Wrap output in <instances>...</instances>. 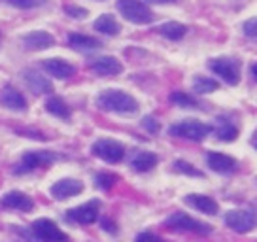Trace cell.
Wrapping results in <instances>:
<instances>
[{
    "label": "cell",
    "mask_w": 257,
    "mask_h": 242,
    "mask_svg": "<svg viewBox=\"0 0 257 242\" xmlns=\"http://www.w3.org/2000/svg\"><path fill=\"white\" fill-rule=\"evenodd\" d=\"M81 191H83V184L76 178H63V180L55 182L49 189V193L53 195L55 199H59V201H66L70 197H76Z\"/></svg>",
    "instance_id": "12"
},
{
    "label": "cell",
    "mask_w": 257,
    "mask_h": 242,
    "mask_svg": "<svg viewBox=\"0 0 257 242\" xmlns=\"http://www.w3.org/2000/svg\"><path fill=\"white\" fill-rule=\"evenodd\" d=\"M115 182H117V176L112 174V172H98L95 176V186L98 187V189H102V191L112 189Z\"/></svg>",
    "instance_id": "28"
},
{
    "label": "cell",
    "mask_w": 257,
    "mask_h": 242,
    "mask_svg": "<svg viewBox=\"0 0 257 242\" xmlns=\"http://www.w3.org/2000/svg\"><path fill=\"white\" fill-rule=\"evenodd\" d=\"M46 110L51 115L59 117V119H70V108H68V104L61 97H49L46 100Z\"/></svg>",
    "instance_id": "25"
},
{
    "label": "cell",
    "mask_w": 257,
    "mask_h": 242,
    "mask_svg": "<svg viewBox=\"0 0 257 242\" xmlns=\"http://www.w3.org/2000/svg\"><path fill=\"white\" fill-rule=\"evenodd\" d=\"M214 133H216L217 140H221V142H233L238 138V127L234 125L233 121L229 119H217V125L214 127Z\"/></svg>",
    "instance_id": "23"
},
{
    "label": "cell",
    "mask_w": 257,
    "mask_h": 242,
    "mask_svg": "<svg viewBox=\"0 0 257 242\" xmlns=\"http://www.w3.org/2000/svg\"><path fill=\"white\" fill-rule=\"evenodd\" d=\"M117 10L127 21L135 25H150L155 19L152 8L142 0H117Z\"/></svg>",
    "instance_id": "3"
},
{
    "label": "cell",
    "mask_w": 257,
    "mask_h": 242,
    "mask_svg": "<svg viewBox=\"0 0 257 242\" xmlns=\"http://www.w3.org/2000/svg\"><path fill=\"white\" fill-rule=\"evenodd\" d=\"M249 74H251L253 81H257V63H253V65L249 66Z\"/></svg>",
    "instance_id": "36"
},
{
    "label": "cell",
    "mask_w": 257,
    "mask_h": 242,
    "mask_svg": "<svg viewBox=\"0 0 257 242\" xmlns=\"http://www.w3.org/2000/svg\"><path fill=\"white\" fill-rule=\"evenodd\" d=\"M165 225L174 229V231H187V233H195V234H210L212 233V225L208 223H202L199 219L187 216L184 212H174L172 216L167 218Z\"/></svg>",
    "instance_id": "7"
},
{
    "label": "cell",
    "mask_w": 257,
    "mask_h": 242,
    "mask_svg": "<svg viewBox=\"0 0 257 242\" xmlns=\"http://www.w3.org/2000/svg\"><path fill=\"white\" fill-rule=\"evenodd\" d=\"M142 127H144L146 131H148V133H157V131H159V121L155 119V117H153V115H146L144 119H142Z\"/></svg>",
    "instance_id": "33"
},
{
    "label": "cell",
    "mask_w": 257,
    "mask_h": 242,
    "mask_svg": "<svg viewBox=\"0 0 257 242\" xmlns=\"http://www.w3.org/2000/svg\"><path fill=\"white\" fill-rule=\"evenodd\" d=\"M157 33L161 34V36H165L167 40H182L185 36V33H187V27H185L184 23H178V21H167V23H163L157 29Z\"/></svg>",
    "instance_id": "24"
},
{
    "label": "cell",
    "mask_w": 257,
    "mask_h": 242,
    "mask_svg": "<svg viewBox=\"0 0 257 242\" xmlns=\"http://www.w3.org/2000/svg\"><path fill=\"white\" fill-rule=\"evenodd\" d=\"M206 165L210 170H214L217 174H233L238 169V161L227 154H219V152H208L206 154Z\"/></svg>",
    "instance_id": "11"
},
{
    "label": "cell",
    "mask_w": 257,
    "mask_h": 242,
    "mask_svg": "<svg viewBox=\"0 0 257 242\" xmlns=\"http://www.w3.org/2000/svg\"><path fill=\"white\" fill-rule=\"evenodd\" d=\"M59 155L49 150H36V152H25L21 155V161L16 167V174H23V172H32V170L40 169V167H48L51 163L57 161Z\"/></svg>",
    "instance_id": "6"
},
{
    "label": "cell",
    "mask_w": 257,
    "mask_h": 242,
    "mask_svg": "<svg viewBox=\"0 0 257 242\" xmlns=\"http://www.w3.org/2000/svg\"><path fill=\"white\" fill-rule=\"evenodd\" d=\"M98 210H100V201H89L81 206L68 210L66 219L72 223H78V225H91L98 219Z\"/></svg>",
    "instance_id": "10"
},
{
    "label": "cell",
    "mask_w": 257,
    "mask_h": 242,
    "mask_svg": "<svg viewBox=\"0 0 257 242\" xmlns=\"http://www.w3.org/2000/svg\"><path fill=\"white\" fill-rule=\"evenodd\" d=\"M174 170H178V172H182V174H185V176H195V178H202L204 176V172H201L199 169H195L191 163L187 161H182V159H178V161H174Z\"/></svg>",
    "instance_id": "29"
},
{
    "label": "cell",
    "mask_w": 257,
    "mask_h": 242,
    "mask_svg": "<svg viewBox=\"0 0 257 242\" xmlns=\"http://www.w3.org/2000/svg\"><path fill=\"white\" fill-rule=\"evenodd\" d=\"M89 68L96 74V76H117L123 72V65L119 59H115L112 55L96 57L89 63Z\"/></svg>",
    "instance_id": "13"
},
{
    "label": "cell",
    "mask_w": 257,
    "mask_h": 242,
    "mask_svg": "<svg viewBox=\"0 0 257 242\" xmlns=\"http://www.w3.org/2000/svg\"><path fill=\"white\" fill-rule=\"evenodd\" d=\"M135 242H167V240L153 233H140L137 238H135Z\"/></svg>",
    "instance_id": "34"
},
{
    "label": "cell",
    "mask_w": 257,
    "mask_h": 242,
    "mask_svg": "<svg viewBox=\"0 0 257 242\" xmlns=\"http://www.w3.org/2000/svg\"><path fill=\"white\" fill-rule=\"evenodd\" d=\"M10 6L19 10H34L40 8L42 4H46V0H6Z\"/></svg>",
    "instance_id": "30"
},
{
    "label": "cell",
    "mask_w": 257,
    "mask_h": 242,
    "mask_svg": "<svg viewBox=\"0 0 257 242\" xmlns=\"http://www.w3.org/2000/svg\"><path fill=\"white\" fill-rule=\"evenodd\" d=\"M225 225L238 234L249 233L257 227V214L253 210H231L225 214Z\"/></svg>",
    "instance_id": "8"
},
{
    "label": "cell",
    "mask_w": 257,
    "mask_h": 242,
    "mask_svg": "<svg viewBox=\"0 0 257 242\" xmlns=\"http://www.w3.org/2000/svg\"><path fill=\"white\" fill-rule=\"evenodd\" d=\"M21 42L31 51H42V49H49L51 46H55V38L48 31H31L21 36Z\"/></svg>",
    "instance_id": "14"
},
{
    "label": "cell",
    "mask_w": 257,
    "mask_h": 242,
    "mask_svg": "<svg viewBox=\"0 0 257 242\" xmlns=\"http://www.w3.org/2000/svg\"><path fill=\"white\" fill-rule=\"evenodd\" d=\"M217 87H219V83L212 78H206V76H197L193 80V91L199 95H210V93L217 91Z\"/></svg>",
    "instance_id": "26"
},
{
    "label": "cell",
    "mask_w": 257,
    "mask_h": 242,
    "mask_svg": "<svg viewBox=\"0 0 257 242\" xmlns=\"http://www.w3.org/2000/svg\"><path fill=\"white\" fill-rule=\"evenodd\" d=\"M93 27H95V31L106 34V36H117V34L121 33V25L117 23V19L113 16H110V14H102V16L93 23Z\"/></svg>",
    "instance_id": "22"
},
{
    "label": "cell",
    "mask_w": 257,
    "mask_h": 242,
    "mask_svg": "<svg viewBox=\"0 0 257 242\" xmlns=\"http://www.w3.org/2000/svg\"><path fill=\"white\" fill-rule=\"evenodd\" d=\"M0 104L14 112H25L27 110V100L25 97L14 87H4L0 93Z\"/></svg>",
    "instance_id": "18"
},
{
    "label": "cell",
    "mask_w": 257,
    "mask_h": 242,
    "mask_svg": "<svg viewBox=\"0 0 257 242\" xmlns=\"http://www.w3.org/2000/svg\"><path fill=\"white\" fill-rule=\"evenodd\" d=\"M23 78H25L27 87L31 89L32 93H36V95H42V93H51V91H53L51 81H49L48 78H44L42 74H38L36 70H27V72H23Z\"/></svg>",
    "instance_id": "19"
},
{
    "label": "cell",
    "mask_w": 257,
    "mask_h": 242,
    "mask_svg": "<svg viewBox=\"0 0 257 242\" xmlns=\"http://www.w3.org/2000/svg\"><path fill=\"white\" fill-rule=\"evenodd\" d=\"M0 202L6 208L21 210V212H31L34 208V201L27 193H23V191H8L0 199Z\"/></svg>",
    "instance_id": "17"
},
{
    "label": "cell",
    "mask_w": 257,
    "mask_h": 242,
    "mask_svg": "<svg viewBox=\"0 0 257 242\" xmlns=\"http://www.w3.org/2000/svg\"><path fill=\"white\" fill-rule=\"evenodd\" d=\"M68 44H70V48L78 49V51H93V49H98L102 46L100 40H96L95 36L80 34V33L68 34Z\"/></svg>",
    "instance_id": "21"
},
{
    "label": "cell",
    "mask_w": 257,
    "mask_h": 242,
    "mask_svg": "<svg viewBox=\"0 0 257 242\" xmlns=\"http://www.w3.org/2000/svg\"><path fill=\"white\" fill-rule=\"evenodd\" d=\"M208 68L219 76L227 85H238L240 83V61L233 57H217L208 63Z\"/></svg>",
    "instance_id": "4"
},
{
    "label": "cell",
    "mask_w": 257,
    "mask_h": 242,
    "mask_svg": "<svg viewBox=\"0 0 257 242\" xmlns=\"http://www.w3.org/2000/svg\"><path fill=\"white\" fill-rule=\"evenodd\" d=\"M170 102L176 106H182V108H199V102L191 95L184 93V91H174L170 95Z\"/></svg>",
    "instance_id": "27"
},
{
    "label": "cell",
    "mask_w": 257,
    "mask_h": 242,
    "mask_svg": "<svg viewBox=\"0 0 257 242\" xmlns=\"http://www.w3.org/2000/svg\"><path fill=\"white\" fill-rule=\"evenodd\" d=\"M152 4H172V2H178V0H148Z\"/></svg>",
    "instance_id": "37"
},
{
    "label": "cell",
    "mask_w": 257,
    "mask_h": 242,
    "mask_svg": "<svg viewBox=\"0 0 257 242\" xmlns=\"http://www.w3.org/2000/svg\"><path fill=\"white\" fill-rule=\"evenodd\" d=\"M32 233L42 242H68V234L63 233L55 221L48 218H40L32 223Z\"/></svg>",
    "instance_id": "9"
},
{
    "label": "cell",
    "mask_w": 257,
    "mask_h": 242,
    "mask_svg": "<svg viewBox=\"0 0 257 242\" xmlns=\"http://www.w3.org/2000/svg\"><path fill=\"white\" fill-rule=\"evenodd\" d=\"M91 152L98 159L110 163V165H115V163L123 161V157H125V146L121 144V142H117V140H113V138H98L91 146Z\"/></svg>",
    "instance_id": "5"
},
{
    "label": "cell",
    "mask_w": 257,
    "mask_h": 242,
    "mask_svg": "<svg viewBox=\"0 0 257 242\" xmlns=\"http://www.w3.org/2000/svg\"><path fill=\"white\" fill-rule=\"evenodd\" d=\"M212 131H214V127L208 123H202L197 119H184L170 125L169 135L176 138H184V140H191V142H201Z\"/></svg>",
    "instance_id": "2"
},
{
    "label": "cell",
    "mask_w": 257,
    "mask_h": 242,
    "mask_svg": "<svg viewBox=\"0 0 257 242\" xmlns=\"http://www.w3.org/2000/svg\"><path fill=\"white\" fill-rule=\"evenodd\" d=\"M96 106L104 112L119 113V115H133L138 112L137 98L121 89H106L96 97Z\"/></svg>",
    "instance_id": "1"
},
{
    "label": "cell",
    "mask_w": 257,
    "mask_h": 242,
    "mask_svg": "<svg viewBox=\"0 0 257 242\" xmlns=\"http://www.w3.org/2000/svg\"><path fill=\"white\" fill-rule=\"evenodd\" d=\"M242 31H244V36H246V38H249L251 42L257 44V17H251L248 21H244Z\"/></svg>",
    "instance_id": "31"
},
{
    "label": "cell",
    "mask_w": 257,
    "mask_h": 242,
    "mask_svg": "<svg viewBox=\"0 0 257 242\" xmlns=\"http://www.w3.org/2000/svg\"><path fill=\"white\" fill-rule=\"evenodd\" d=\"M184 202L187 206L199 210L202 214H208V216H216L217 212H219V204L212 197H208V195H199V193L185 195Z\"/></svg>",
    "instance_id": "16"
},
{
    "label": "cell",
    "mask_w": 257,
    "mask_h": 242,
    "mask_svg": "<svg viewBox=\"0 0 257 242\" xmlns=\"http://www.w3.org/2000/svg\"><path fill=\"white\" fill-rule=\"evenodd\" d=\"M63 10H64V14H66V16L74 17V19H81V17L89 16L87 10L81 8V6H76V4H64Z\"/></svg>",
    "instance_id": "32"
},
{
    "label": "cell",
    "mask_w": 257,
    "mask_h": 242,
    "mask_svg": "<svg viewBox=\"0 0 257 242\" xmlns=\"http://www.w3.org/2000/svg\"><path fill=\"white\" fill-rule=\"evenodd\" d=\"M251 146H253V148L257 150V129H255V133L251 135Z\"/></svg>",
    "instance_id": "38"
},
{
    "label": "cell",
    "mask_w": 257,
    "mask_h": 242,
    "mask_svg": "<svg viewBox=\"0 0 257 242\" xmlns=\"http://www.w3.org/2000/svg\"><path fill=\"white\" fill-rule=\"evenodd\" d=\"M42 68L49 74V76H53L57 80H68V78H72L74 74H76V66L70 65L68 61H64V59H46L44 63H42Z\"/></svg>",
    "instance_id": "15"
},
{
    "label": "cell",
    "mask_w": 257,
    "mask_h": 242,
    "mask_svg": "<svg viewBox=\"0 0 257 242\" xmlns=\"http://www.w3.org/2000/svg\"><path fill=\"white\" fill-rule=\"evenodd\" d=\"M157 163H159V157L153 154V152H142V150H138L131 157V169L137 170V172H150Z\"/></svg>",
    "instance_id": "20"
},
{
    "label": "cell",
    "mask_w": 257,
    "mask_h": 242,
    "mask_svg": "<svg viewBox=\"0 0 257 242\" xmlns=\"http://www.w3.org/2000/svg\"><path fill=\"white\" fill-rule=\"evenodd\" d=\"M100 223H102V227H104L108 233H117V229H115V223H112L110 219H102Z\"/></svg>",
    "instance_id": "35"
}]
</instances>
